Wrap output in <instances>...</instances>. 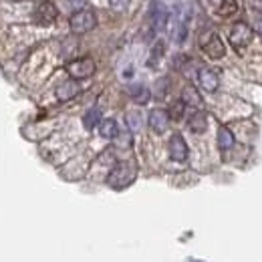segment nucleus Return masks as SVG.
Segmentation results:
<instances>
[{
	"instance_id": "1",
	"label": "nucleus",
	"mask_w": 262,
	"mask_h": 262,
	"mask_svg": "<svg viewBox=\"0 0 262 262\" xmlns=\"http://www.w3.org/2000/svg\"><path fill=\"white\" fill-rule=\"evenodd\" d=\"M135 178H137V167L129 162H121V164H115L109 169L107 184L113 190H123L135 182Z\"/></svg>"
},
{
	"instance_id": "2",
	"label": "nucleus",
	"mask_w": 262,
	"mask_h": 262,
	"mask_svg": "<svg viewBox=\"0 0 262 262\" xmlns=\"http://www.w3.org/2000/svg\"><path fill=\"white\" fill-rule=\"evenodd\" d=\"M69 25H71V31H73L75 34H85L97 27V16H95L93 10L81 8L79 12H75V14L71 16Z\"/></svg>"
},
{
	"instance_id": "3",
	"label": "nucleus",
	"mask_w": 262,
	"mask_h": 262,
	"mask_svg": "<svg viewBox=\"0 0 262 262\" xmlns=\"http://www.w3.org/2000/svg\"><path fill=\"white\" fill-rule=\"evenodd\" d=\"M57 16H59L57 6H55L53 2H49V0H45V2H40V4L34 8L33 23L38 25V27H51V25L57 20Z\"/></svg>"
},
{
	"instance_id": "4",
	"label": "nucleus",
	"mask_w": 262,
	"mask_h": 262,
	"mask_svg": "<svg viewBox=\"0 0 262 262\" xmlns=\"http://www.w3.org/2000/svg\"><path fill=\"white\" fill-rule=\"evenodd\" d=\"M252 36H254V31L246 23H238L230 31V42L240 51V49H244V47H248L252 42Z\"/></svg>"
},
{
	"instance_id": "5",
	"label": "nucleus",
	"mask_w": 262,
	"mask_h": 262,
	"mask_svg": "<svg viewBox=\"0 0 262 262\" xmlns=\"http://www.w3.org/2000/svg\"><path fill=\"white\" fill-rule=\"evenodd\" d=\"M67 71H69V75L73 79H87V77H91L95 73V63L89 57L77 59V61H73V63L67 65Z\"/></svg>"
},
{
	"instance_id": "6",
	"label": "nucleus",
	"mask_w": 262,
	"mask_h": 262,
	"mask_svg": "<svg viewBox=\"0 0 262 262\" xmlns=\"http://www.w3.org/2000/svg\"><path fill=\"white\" fill-rule=\"evenodd\" d=\"M202 51H204L210 59H214V61H218V59H222V57L226 55V47H224L222 38H220L216 33H212L210 36H208V40H204Z\"/></svg>"
},
{
	"instance_id": "7",
	"label": "nucleus",
	"mask_w": 262,
	"mask_h": 262,
	"mask_svg": "<svg viewBox=\"0 0 262 262\" xmlns=\"http://www.w3.org/2000/svg\"><path fill=\"white\" fill-rule=\"evenodd\" d=\"M198 83H200V87H202L204 91H208V93H214V91H218V85H220V77H218V73H216L214 69L202 67V69L198 71Z\"/></svg>"
},
{
	"instance_id": "8",
	"label": "nucleus",
	"mask_w": 262,
	"mask_h": 262,
	"mask_svg": "<svg viewBox=\"0 0 262 262\" xmlns=\"http://www.w3.org/2000/svg\"><path fill=\"white\" fill-rule=\"evenodd\" d=\"M169 156L173 162H186L188 160V143L184 141V137L180 133H176L169 139Z\"/></svg>"
},
{
	"instance_id": "9",
	"label": "nucleus",
	"mask_w": 262,
	"mask_h": 262,
	"mask_svg": "<svg viewBox=\"0 0 262 262\" xmlns=\"http://www.w3.org/2000/svg\"><path fill=\"white\" fill-rule=\"evenodd\" d=\"M169 125V115L164 109H154L149 113V127L156 131V133H164Z\"/></svg>"
},
{
	"instance_id": "10",
	"label": "nucleus",
	"mask_w": 262,
	"mask_h": 262,
	"mask_svg": "<svg viewBox=\"0 0 262 262\" xmlns=\"http://www.w3.org/2000/svg\"><path fill=\"white\" fill-rule=\"evenodd\" d=\"M79 91H81V87H79L77 81H67V83H63V85L57 89V99H59V101H69V99L77 97Z\"/></svg>"
},
{
	"instance_id": "11",
	"label": "nucleus",
	"mask_w": 262,
	"mask_h": 262,
	"mask_svg": "<svg viewBox=\"0 0 262 262\" xmlns=\"http://www.w3.org/2000/svg\"><path fill=\"white\" fill-rule=\"evenodd\" d=\"M182 101H184V105H188V107H194V109H202L204 107V101L200 97V93H198L194 87H184V91H182Z\"/></svg>"
},
{
	"instance_id": "12",
	"label": "nucleus",
	"mask_w": 262,
	"mask_h": 262,
	"mask_svg": "<svg viewBox=\"0 0 262 262\" xmlns=\"http://www.w3.org/2000/svg\"><path fill=\"white\" fill-rule=\"evenodd\" d=\"M188 127L194 131V133H204L206 127H208V117L202 109H198L196 113H192L190 121H188Z\"/></svg>"
},
{
	"instance_id": "13",
	"label": "nucleus",
	"mask_w": 262,
	"mask_h": 262,
	"mask_svg": "<svg viewBox=\"0 0 262 262\" xmlns=\"http://www.w3.org/2000/svg\"><path fill=\"white\" fill-rule=\"evenodd\" d=\"M151 23H154V31H162L167 23V10L162 4H156L151 10Z\"/></svg>"
},
{
	"instance_id": "14",
	"label": "nucleus",
	"mask_w": 262,
	"mask_h": 262,
	"mask_svg": "<svg viewBox=\"0 0 262 262\" xmlns=\"http://www.w3.org/2000/svg\"><path fill=\"white\" fill-rule=\"evenodd\" d=\"M129 97L135 101V103H139V105H143V103H147L149 97H151V93L147 91V87H143V85H133L129 87Z\"/></svg>"
},
{
	"instance_id": "15",
	"label": "nucleus",
	"mask_w": 262,
	"mask_h": 262,
	"mask_svg": "<svg viewBox=\"0 0 262 262\" xmlns=\"http://www.w3.org/2000/svg\"><path fill=\"white\" fill-rule=\"evenodd\" d=\"M218 147L222 151H228L230 147H234V135L228 127H220L218 129Z\"/></svg>"
},
{
	"instance_id": "16",
	"label": "nucleus",
	"mask_w": 262,
	"mask_h": 262,
	"mask_svg": "<svg viewBox=\"0 0 262 262\" xmlns=\"http://www.w3.org/2000/svg\"><path fill=\"white\" fill-rule=\"evenodd\" d=\"M99 131H101V135H103L105 139H113V137H117V133H119L117 121H113V119H105V121H101V123H99Z\"/></svg>"
},
{
	"instance_id": "17",
	"label": "nucleus",
	"mask_w": 262,
	"mask_h": 262,
	"mask_svg": "<svg viewBox=\"0 0 262 262\" xmlns=\"http://www.w3.org/2000/svg\"><path fill=\"white\" fill-rule=\"evenodd\" d=\"M99 123H101V111L99 109H89L87 113H85V117H83V125H85V129H95Z\"/></svg>"
},
{
	"instance_id": "18",
	"label": "nucleus",
	"mask_w": 262,
	"mask_h": 262,
	"mask_svg": "<svg viewBox=\"0 0 262 262\" xmlns=\"http://www.w3.org/2000/svg\"><path fill=\"white\" fill-rule=\"evenodd\" d=\"M125 121H127V125H129L131 131H139L141 129V115L137 113V111H129L127 115H125Z\"/></svg>"
},
{
	"instance_id": "19",
	"label": "nucleus",
	"mask_w": 262,
	"mask_h": 262,
	"mask_svg": "<svg viewBox=\"0 0 262 262\" xmlns=\"http://www.w3.org/2000/svg\"><path fill=\"white\" fill-rule=\"evenodd\" d=\"M236 10H238V2H236V0H222L218 12H220L222 16H232Z\"/></svg>"
},
{
	"instance_id": "20",
	"label": "nucleus",
	"mask_w": 262,
	"mask_h": 262,
	"mask_svg": "<svg viewBox=\"0 0 262 262\" xmlns=\"http://www.w3.org/2000/svg\"><path fill=\"white\" fill-rule=\"evenodd\" d=\"M184 109H186V105H184V101H180V103H176V105H171V111L167 113L171 119H182V115H184Z\"/></svg>"
},
{
	"instance_id": "21",
	"label": "nucleus",
	"mask_w": 262,
	"mask_h": 262,
	"mask_svg": "<svg viewBox=\"0 0 262 262\" xmlns=\"http://www.w3.org/2000/svg\"><path fill=\"white\" fill-rule=\"evenodd\" d=\"M129 2L131 0H109V6H111V10H115V12H123V10L129 8Z\"/></svg>"
},
{
	"instance_id": "22",
	"label": "nucleus",
	"mask_w": 262,
	"mask_h": 262,
	"mask_svg": "<svg viewBox=\"0 0 262 262\" xmlns=\"http://www.w3.org/2000/svg\"><path fill=\"white\" fill-rule=\"evenodd\" d=\"M162 53H164V42L160 40V42L156 45L154 53H151V61H149V65H156V63H158V57H162Z\"/></svg>"
},
{
	"instance_id": "23",
	"label": "nucleus",
	"mask_w": 262,
	"mask_h": 262,
	"mask_svg": "<svg viewBox=\"0 0 262 262\" xmlns=\"http://www.w3.org/2000/svg\"><path fill=\"white\" fill-rule=\"evenodd\" d=\"M67 2H69V4H71L75 10H81V6L85 4V0H67Z\"/></svg>"
},
{
	"instance_id": "24",
	"label": "nucleus",
	"mask_w": 262,
	"mask_h": 262,
	"mask_svg": "<svg viewBox=\"0 0 262 262\" xmlns=\"http://www.w3.org/2000/svg\"><path fill=\"white\" fill-rule=\"evenodd\" d=\"M256 27H258V31L262 33V10H260V14L256 16Z\"/></svg>"
}]
</instances>
